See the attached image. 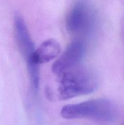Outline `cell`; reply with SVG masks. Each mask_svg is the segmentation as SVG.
<instances>
[{
	"instance_id": "obj_5",
	"label": "cell",
	"mask_w": 124,
	"mask_h": 125,
	"mask_svg": "<svg viewBox=\"0 0 124 125\" xmlns=\"http://www.w3.org/2000/svg\"><path fill=\"white\" fill-rule=\"evenodd\" d=\"M86 51V43L83 40L77 39L73 40L53 63L52 66L53 73L61 77L68 72L81 67Z\"/></svg>"
},
{
	"instance_id": "obj_3",
	"label": "cell",
	"mask_w": 124,
	"mask_h": 125,
	"mask_svg": "<svg viewBox=\"0 0 124 125\" xmlns=\"http://www.w3.org/2000/svg\"><path fill=\"white\" fill-rule=\"evenodd\" d=\"M97 85L98 79L96 74L81 66L60 77L58 95L61 100H69L92 94Z\"/></svg>"
},
{
	"instance_id": "obj_2",
	"label": "cell",
	"mask_w": 124,
	"mask_h": 125,
	"mask_svg": "<svg viewBox=\"0 0 124 125\" xmlns=\"http://www.w3.org/2000/svg\"><path fill=\"white\" fill-rule=\"evenodd\" d=\"M66 27L70 34L82 40L91 36L98 24V16L94 7L88 1H74L66 16Z\"/></svg>"
},
{
	"instance_id": "obj_4",
	"label": "cell",
	"mask_w": 124,
	"mask_h": 125,
	"mask_svg": "<svg viewBox=\"0 0 124 125\" xmlns=\"http://www.w3.org/2000/svg\"><path fill=\"white\" fill-rule=\"evenodd\" d=\"M13 33L18 50L26 63L32 87L36 92L40 86V74L39 66L33 63L35 45L24 18L18 12L13 17Z\"/></svg>"
},
{
	"instance_id": "obj_6",
	"label": "cell",
	"mask_w": 124,
	"mask_h": 125,
	"mask_svg": "<svg viewBox=\"0 0 124 125\" xmlns=\"http://www.w3.org/2000/svg\"><path fill=\"white\" fill-rule=\"evenodd\" d=\"M61 51L60 45L53 39H47L35 49L33 63L36 65L47 63L54 59L59 55Z\"/></svg>"
},
{
	"instance_id": "obj_1",
	"label": "cell",
	"mask_w": 124,
	"mask_h": 125,
	"mask_svg": "<svg viewBox=\"0 0 124 125\" xmlns=\"http://www.w3.org/2000/svg\"><path fill=\"white\" fill-rule=\"evenodd\" d=\"M119 111L110 100L98 98L64 106L60 111L68 120L88 119L100 122H111L116 119Z\"/></svg>"
}]
</instances>
